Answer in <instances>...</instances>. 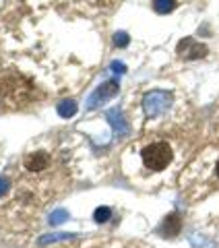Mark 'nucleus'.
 I'll use <instances>...</instances> for the list:
<instances>
[{"label": "nucleus", "mask_w": 219, "mask_h": 248, "mask_svg": "<svg viewBox=\"0 0 219 248\" xmlns=\"http://www.w3.org/2000/svg\"><path fill=\"white\" fill-rule=\"evenodd\" d=\"M141 155H143V164L147 168L153 170V172H161V170H166L170 166L172 157H174V151H172L170 143L159 141V143L147 145Z\"/></svg>", "instance_id": "obj_1"}, {"label": "nucleus", "mask_w": 219, "mask_h": 248, "mask_svg": "<svg viewBox=\"0 0 219 248\" xmlns=\"http://www.w3.org/2000/svg\"><path fill=\"white\" fill-rule=\"evenodd\" d=\"M172 106V93L170 91H149L143 97V110L149 118H157V116L166 114L168 108Z\"/></svg>", "instance_id": "obj_2"}, {"label": "nucleus", "mask_w": 219, "mask_h": 248, "mask_svg": "<svg viewBox=\"0 0 219 248\" xmlns=\"http://www.w3.org/2000/svg\"><path fill=\"white\" fill-rule=\"evenodd\" d=\"M120 91V85H118V81H106V83H101L99 87L95 89L89 95V102H87V110H95L97 106H101L106 102V99H110V97H114L116 93Z\"/></svg>", "instance_id": "obj_3"}, {"label": "nucleus", "mask_w": 219, "mask_h": 248, "mask_svg": "<svg viewBox=\"0 0 219 248\" xmlns=\"http://www.w3.org/2000/svg\"><path fill=\"white\" fill-rule=\"evenodd\" d=\"M176 50H178V56L184 58V60H199V58L207 56V46L199 44L197 40H192V37H184V40H180Z\"/></svg>", "instance_id": "obj_4"}, {"label": "nucleus", "mask_w": 219, "mask_h": 248, "mask_svg": "<svg viewBox=\"0 0 219 248\" xmlns=\"http://www.w3.org/2000/svg\"><path fill=\"white\" fill-rule=\"evenodd\" d=\"M106 118H108L110 124H112V128H114V133H116V137H118V139L128 135V122H126V118L122 116V112L118 110V108L110 110L106 114Z\"/></svg>", "instance_id": "obj_5"}, {"label": "nucleus", "mask_w": 219, "mask_h": 248, "mask_svg": "<svg viewBox=\"0 0 219 248\" xmlns=\"http://www.w3.org/2000/svg\"><path fill=\"white\" fill-rule=\"evenodd\" d=\"M48 164H50V157L44 151H33L25 157V168L29 172H42V170L48 168Z\"/></svg>", "instance_id": "obj_6"}, {"label": "nucleus", "mask_w": 219, "mask_h": 248, "mask_svg": "<svg viewBox=\"0 0 219 248\" xmlns=\"http://www.w3.org/2000/svg\"><path fill=\"white\" fill-rule=\"evenodd\" d=\"M180 230H182V219H180V215L178 213H170L166 219H163V223L159 226L157 232H161L163 236H176Z\"/></svg>", "instance_id": "obj_7"}, {"label": "nucleus", "mask_w": 219, "mask_h": 248, "mask_svg": "<svg viewBox=\"0 0 219 248\" xmlns=\"http://www.w3.org/2000/svg\"><path fill=\"white\" fill-rule=\"evenodd\" d=\"M58 114L62 118H70V116L77 114V102L75 99H64V102L58 104Z\"/></svg>", "instance_id": "obj_8"}, {"label": "nucleus", "mask_w": 219, "mask_h": 248, "mask_svg": "<svg viewBox=\"0 0 219 248\" xmlns=\"http://www.w3.org/2000/svg\"><path fill=\"white\" fill-rule=\"evenodd\" d=\"M176 4H178V0H153V9L155 13H159V15H168L176 9Z\"/></svg>", "instance_id": "obj_9"}, {"label": "nucleus", "mask_w": 219, "mask_h": 248, "mask_svg": "<svg viewBox=\"0 0 219 248\" xmlns=\"http://www.w3.org/2000/svg\"><path fill=\"white\" fill-rule=\"evenodd\" d=\"M110 215H112V209L110 207H97L95 213H93V219H95L97 223H104L110 219Z\"/></svg>", "instance_id": "obj_10"}, {"label": "nucleus", "mask_w": 219, "mask_h": 248, "mask_svg": "<svg viewBox=\"0 0 219 248\" xmlns=\"http://www.w3.org/2000/svg\"><path fill=\"white\" fill-rule=\"evenodd\" d=\"M73 238L75 234H50L40 238V244H50V242H56V240H73Z\"/></svg>", "instance_id": "obj_11"}, {"label": "nucleus", "mask_w": 219, "mask_h": 248, "mask_svg": "<svg viewBox=\"0 0 219 248\" xmlns=\"http://www.w3.org/2000/svg\"><path fill=\"white\" fill-rule=\"evenodd\" d=\"M68 219V213L64 211V209H58V211H54L52 217H50V223L52 226H58V223H64Z\"/></svg>", "instance_id": "obj_12"}, {"label": "nucleus", "mask_w": 219, "mask_h": 248, "mask_svg": "<svg viewBox=\"0 0 219 248\" xmlns=\"http://www.w3.org/2000/svg\"><path fill=\"white\" fill-rule=\"evenodd\" d=\"M128 42H130V37H128V33H124V31H118V33L114 35V44H116V46H120V48L128 46Z\"/></svg>", "instance_id": "obj_13"}, {"label": "nucleus", "mask_w": 219, "mask_h": 248, "mask_svg": "<svg viewBox=\"0 0 219 248\" xmlns=\"http://www.w3.org/2000/svg\"><path fill=\"white\" fill-rule=\"evenodd\" d=\"M112 71H114V73H118V75H122V73H126V66H124L122 62L114 60V62H112Z\"/></svg>", "instance_id": "obj_14"}, {"label": "nucleus", "mask_w": 219, "mask_h": 248, "mask_svg": "<svg viewBox=\"0 0 219 248\" xmlns=\"http://www.w3.org/2000/svg\"><path fill=\"white\" fill-rule=\"evenodd\" d=\"M6 190H9V180H6V178H0V197H4Z\"/></svg>", "instance_id": "obj_15"}, {"label": "nucleus", "mask_w": 219, "mask_h": 248, "mask_svg": "<svg viewBox=\"0 0 219 248\" xmlns=\"http://www.w3.org/2000/svg\"><path fill=\"white\" fill-rule=\"evenodd\" d=\"M215 172H217V176H219V161H217V168H215Z\"/></svg>", "instance_id": "obj_16"}]
</instances>
